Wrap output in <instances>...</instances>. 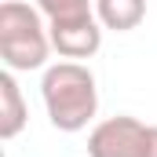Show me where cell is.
Segmentation results:
<instances>
[{"label":"cell","instance_id":"3","mask_svg":"<svg viewBox=\"0 0 157 157\" xmlns=\"http://www.w3.org/2000/svg\"><path fill=\"white\" fill-rule=\"evenodd\" d=\"M146 124L135 117H106L88 135V157H143Z\"/></svg>","mask_w":157,"mask_h":157},{"label":"cell","instance_id":"7","mask_svg":"<svg viewBox=\"0 0 157 157\" xmlns=\"http://www.w3.org/2000/svg\"><path fill=\"white\" fill-rule=\"evenodd\" d=\"M37 7L48 22H73V18L95 15L91 0H37Z\"/></svg>","mask_w":157,"mask_h":157},{"label":"cell","instance_id":"4","mask_svg":"<svg viewBox=\"0 0 157 157\" xmlns=\"http://www.w3.org/2000/svg\"><path fill=\"white\" fill-rule=\"evenodd\" d=\"M48 37H51V48L62 59H73V62L91 59L102 48V22L95 15L73 18V22H48Z\"/></svg>","mask_w":157,"mask_h":157},{"label":"cell","instance_id":"6","mask_svg":"<svg viewBox=\"0 0 157 157\" xmlns=\"http://www.w3.org/2000/svg\"><path fill=\"white\" fill-rule=\"evenodd\" d=\"M95 18L102 22V29L128 33L146 18V0H95Z\"/></svg>","mask_w":157,"mask_h":157},{"label":"cell","instance_id":"8","mask_svg":"<svg viewBox=\"0 0 157 157\" xmlns=\"http://www.w3.org/2000/svg\"><path fill=\"white\" fill-rule=\"evenodd\" d=\"M143 157H157V124H146V143H143Z\"/></svg>","mask_w":157,"mask_h":157},{"label":"cell","instance_id":"2","mask_svg":"<svg viewBox=\"0 0 157 157\" xmlns=\"http://www.w3.org/2000/svg\"><path fill=\"white\" fill-rule=\"evenodd\" d=\"M48 51H51V37L44 29L40 7L4 0L0 4V59H4V66L15 73L40 70L48 62Z\"/></svg>","mask_w":157,"mask_h":157},{"label":"cell","instance_id":"1","mask_svg":"<svg viewBox=\"0 0 157 157\" xmlns=\"http://www.w3.org/2000/svg\"><path fill=\"white\" fill-rule=\"evenodd\" d=\"M40 95H44V110L48 121L59 132H80L88 128V121L99 110V88L95 73L80 62H55L44 70L40 80Z\"/></svg>","mask_w":157,"mask_h":157},{"label":"cell","instance_id":"5","mask_svg":"<svg viewBox=\"0 0 157 157\" xmlns=\"http://www.w3.org/2000/svg\"><path fill=\"white\" fill-rule=\"evenodd\" d=\"M26 121H29V110L15 80V70H4L0 73V139H15L26 128Z\"/></svg>","mask_w":157,"mask_h":157}]
</instances>
